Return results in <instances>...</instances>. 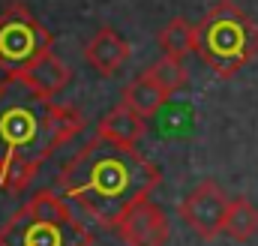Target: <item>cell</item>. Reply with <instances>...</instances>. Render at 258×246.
<instances>
[{"instance_id":"5","label":"cell","mask_w":258,"mask_h":246,"mask_svg":"<svg viewBox=\"0 0 258 246\" xmlns=\"http://www.w3.org/2000/svg\"><path fill=\"white\" fill-rule=\"evenodd\" d=\"M54 45L45 24L24 6L9 3L0 12V69L6 78H18Z\"/></svg>"},{"instance_id":"2","label":"cell","mask_w":258,"mask_h":246,"mask_svg":"<svg viewBox=\"0 0 258 246\" xmlns=\"http://www.w3.org/2000/svg\"><path fill=\"white\" fill-rule=\"evenodd\" d=\"M84 129V114L72 105H57L36 93L24 78L0 84V159L21 156L42 165L57 147Z\"/></svg>"},{"instance_id":"12","label":"cell","mask_w":258,"mask_h":246,"mask_svg":"<svg viewBox=\"0 0 258 246\" xmlns=\"http://www.w3.org/2000/svg\"><path fill=\"white\" fill-rule=\"evenodd\" d=\"M222 231L237 240V243H246L249 237L258 234V207L249 201V198H231L228 201V213H225V225Z\"/></svg>"},{"instance_id":"6","label":"cell","mask_w":258,"mask_h":246,"mask_svg":"<svg viewBox=\"0 0 258 246\" xmlns=\"http://www.w3.org/2000/svg\"><path fill=\"white\" fill-rule=\"evenodd\" d=\"M228 195L216 180H201L192 192L180 201V219L192 228L201 240H213L222 234L225 213H228Z\"/></svg>"},{"instance_id":"10","label":"cell","mask_w":258,"mask_h":246,"mask_svg":"<svg viewBox=\"0 0 258 246\" xmlns=\"http://www.w3.org/2000/svg\"><path fill=\"white\" fill-rule=\"evenodd\" d=\"M18 78H24L36 93H42V96L51 99V96H57L66 84H69L72 72H69V66H66L54 51H48V54H42L39 60L33 63L30 69H24Z\"/></svg>"},{"instance_id":"1","label":"cell","mask_w":258,"mask_h":246,"mask_svg":"<svg viewBox=\"0 0 258 246\" xmlns=\"http://www.w3.org/2000/svg\"><path fill=\"white\" fill-rule=\"evenodd\" d=\"M159 180V168L135 147L114 144L96 132L57 174V192L84 207L99 225L114 228L132 204L153 195Z\"/></svg>"},{"instance_id":"15","label":"cell","mask_w":258,"mask_h":246,"mask_svg":"<svg viewBox=\"0 0 258 246\" xmlns=\"http://www.w3.org/2000/svg\"><path fill=\"white\" fill-rule=\"evenodd\" d=\"M150 78L168 93V96H174L177 90H183L186 84H189V72H186V66H183V60H177V57H168V54H162L159 60L153 63L150 69Z\"/></svg>"},{"instance_id":"8","label":"cell","mask_w":258,"mask_h":246,"mask_svg":"<svg viewBox=\"0 0 258 246\" xmlns=\"http://www.w3.org/2000/svg\"><path fill=\"white\" fill-rule=\"evenodd\" d=\"M132 48L129 42L111 27H99L93 33V39L84 45V60L87 66H93L99 75H114L123 63L129 60Z\"/></svg>"},{"instance_id":"14","label":"cell","mask_w":258,"mask_h":246,"mask_svg":"<svg viewBox=\"0 0 258 246\" xmlns=\"http://www.w3.org/2000/svg\"><path fill=\"white\" fill-rule=\"evenodd\" d=\"M39 165L21 159V156H3L0 159V189L15 195V192H24L27 186L33 183Z\"/></svg>"},{"instance_id":"11","label":"cell","mask_w":258,"mask_h":246,"mask_svg":"<svg viewBox=\"0 0 258 246\" xmlns=\"http://www.w3.org/2000/svg\"><path fill=\"white\" fill-rule=\"evenodd\" d=\"M123 102L132 111H138L141 117H150V114H156L168 102V93L150 78V72H141V75H135L123 87Z\"/></svg>"},{"instance_id":"9","label":"cell","mask_w":258,"mask_h":246,"mask_svg":"<svg viewBox=\"0 0 258 246\" xmlns=\"http://www.w3.org/2000/svg\"><path fill=\"white\" fill-rule=\"evenodd\" d=\"M96 132H99L102 138L114 141V144L135 147V144L144 138V132H147V117H141L138 111L129 108L126 102H120V105H114V108L99 120Z\"/></svg>"},{"instance_id":"3","label":"cell","mask_w":258,"mask_h":246,"mask_svg":"<svg viewBox=\"0 0 258 246\" xmlns=\"http://www.w3.org/2000/svg\"><path fill=\"white\" fill-rule=\"evenodd\" d=\"M195 54L216 78H234L258 57V21L234 0H216L195 24Z\"/></svg>"},{"instance_id":"4","label":"cell","mask_w":258,"mask_h":246,"mask_svg":"<svg viewBox=\"0 0 258 246\" xmlns=\"http://www.w3.org/2000/svg\"><path fill=\"white\" fill-rule=\"evenodd\" d=\"M0 246H90V231L54 189L36 192L0 228Z\"/></svg>"},{"instance_id":"7","label":"cell","mask_w":258,"mask_h":246,"mask_svg":"<svg viewBox=\"0 0 258 246\" xmlns=\"http://www.w3.org/2000/svg\"><path fill=\"white\" fill-rule=\"evenodd\" d=\"M117 234L126 246H165L171 234V222L159 204L150 198L132 204L126 213L117 219Z\"/></svg>"},{"instance_id":"13","label":"cell","mask_w":258,"mask_h":246,"mask_svg":"<svg viewBox=\"0 0 258 246\" xmlns=\"http://www.w3.org/2000/svg\"><path fill=\"white\" fill-rule=\"evenodd\" d=\"M159 48L162 54L183 60L189 51H195V24H189L186 18H171L159 30Z\"/></svg>"}]
</instances>
